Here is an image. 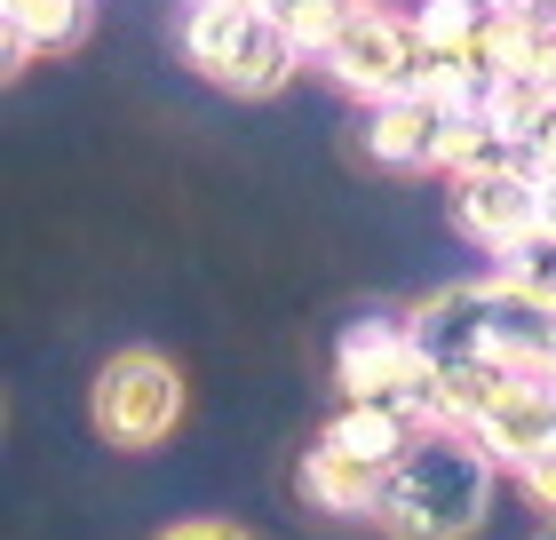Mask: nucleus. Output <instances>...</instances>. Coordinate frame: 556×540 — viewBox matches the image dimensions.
<instances>
[{
	"mask_svg": "<svg viewBox=\"0 0 556 540\" xmlns=\"http://www.w3.org/2000/svg\"><path fill=\"white\" fill-rule=\"evenodd\" d=\"M493 508V453L462 429H421L406 461L382 477V508L374 525L390 540H469Z\"/></svg>",
	"mask_w": 556,
	"mask_h": 540,
	"instance_id": "1",
	"label": "nucleus"
},
{
	"mask_svg": "<svg viewBox=\"0 0 556 540\" xmlns=\"http://www.w3.org/2000/svg\"><path fill=\"white\" fill-rule=\"evenodd\" d=\"M175 40H184L191 72H207L231 96H278L302 72V48L287 40V24L255 0H191Z\"/></svg>",
	"mask_w": 556,
	"mask_h": 540,
	"instance_id": "2",
	"label": "nucleus"
},
{
	"mask_svg": "<svg viewBox=\"0 0 556 540\" xmlns=\"http://www.w3.org/2000/svg\"><path fill=\"white\" fill-rule=\"evenodd\" d=\"M334 390L342 405H390L406 422H438V366L414 342V318H350L334 342Z\"/></svg>",
	"mask_w": 556,
	"mask_h": 540,
	"instance_id": "3",
	"label": "nucleus"
},
{
	"mask_svg": "<svg viewBox=\"0 0 556 540\" xmlns=\"http://www.w3.org/2000/svg\"><path fill=\"white\" fill-rule=\"evenodd\" d=\"M88 414H96V437H104L112 453H151L184 422V374H175L160 350H119L112 366L96 374Z\"/></svg>",
	"mask_w": 556,
	"mask_h": 540,
	"instance_id": "4",
	"label": "nucleus"
},
{
	"mask_svg": "<svg viewBox=\"0 0 556 540\" xmlns=\"http://www.w3.org/2000/svg\"><path fill=\"white\" fill-rule=\"evenodd\" d=\"M326 72H334V88L366 96V104L421 96V24L397 9H358L350 33L326 48Z\"/></svg>",
	"mask_w": 556,
	"mask_h": 540,
	"instance_id": "5",
	"label": "nucleus"
},
{
	"mask_svg": "<svg viewBox=\"0 0 556 540\" xmlns=\"http://www.w3.org/2000/svg\"><path fill=\"white\" fill-rule=\"evenodd\" d=\"M548 223V191H541V175H525V167H485V175H462L453 184V230L477 247V254H517L533 230Z\"/></svg>",
	"mask_w": 556,
	"mask_h": 540,
	"instance_id": "6",
	"label": "nucleus"
},
{
	"mask_svg": "<svg viewBox=\"0 0 556 540\" xmlns=\"http://www.w3.org/2000/svg\"><path fill=\"white\" fill-rule=\"evenodd\" d=\"M445 120H453V104H438V96L374 104V120H366V160H382V167H438Z\"/></svg>",
	"mask_w": 556,
	"mask_h": 540,
	"instance_id": "7",
	"label": "nucleus"
},
{
	"mask_svg": "<svg viewBox=\"0 0 556 540\" xmlns=\"http://www.w3.org/2000/svg\"><path fill=\"white\" fill-rule=\"evenodd\" d=\"M429 429H438V422H429ZM414 437H421V422L390 414V405H334V422L318 429V445L342 453V461H358V469H374V477H390Z\"/></svg>",
	"mask_w": 556,
	"mask_h": 540,
	"instance_id": "8",
	"label": "nucleus"
},
{
	"mask_svg": "<svg viewBox=\"0 0 556 540\" xmlns=\"http://www.w3.org/2000/svg\"><path fill=\"white\" fill-rule=\"evenodd\" d=\"M294 477H302V501L326 508V517H374V508H382V477L358 469V461H342V453H326V445L302 453Z\"/></svg>",
	"mask_w": 556,
	"mask_h": 540,
	"instance_id": "9",
	"label": "nucleus"
},
{
	"mask_svg": "<svg viewBox=\"0 0 556 540\" xmlns=\"http://www.w3.org/2000/svg\"><path fill=\"white\" fill-rule=\"evenodd\" d=\"M9 64H33V56H64L72 40L88 33V0H33V9H9Z\"/></svg>",
	"mask_w": 556,
	"mask_h": 540,
	"instance_id": "10",
	"label": "nucleus"
},
{
	"mask_svg": "<svg viewBox=\"0 0 556 540\" xmlns=\"http://www.w3.org/2000/svg\"><path fill=\"white\" fill-rule=\"evenodd\" d=\"M358 9H366V0H270V16L287 24V40L302 48V56H318V64H326V48L350 33Z\"/></svg>",
	"mask_w": 556,
	"mask_h": 540,
	"instance_id": "11",
	"label": "nucleus"
},
{
	"mask_svg": "<svg viewBox=\"0 0 556 540\" xmlns=\"http://www.w3.org/2000/svg\"><path fill=\"white\" fill-rule=\"evenodd\" d=\"M493 278H501V287H517V294H533V302H556V230L541 223L517 254H501V263H493Z\"/></svg>",
	"mask_w": 556,
	"mask_h": 540,
	"instance_id": "12",
	"label": "nucleus"
},
{
	"mask_svg": "<svg viewBox=\"0 0 556 540\" xmlns=\"http://www.w3.org/2000/svg\"><path fill=\"white\" fill-rule=\"evenodd\" d=\"M517 167L541 175V184L556 175V104H533V112L517 120Z\"/></svg>",
	"mask_w": 556,
	"mask_h": 540,
	"instance_id": "13",
	"label": "nucleus"
},
{
	"mask_svg": "<svg viewBox=\"0 0 556 540\" xmlns=\"http://www.w3.org/2000/svg\"><path fill=\"white\" fill-rule=\"evenodd\" d=\"M509 477H517L525 493L548 508V525H556V445H548V453H533V461H525V469H509Z\"/></svg>",
	"mask_w": 556,
	"mask_h": 540,
	"instance_id": "14",
	"label": "nucleus"
},
{
	"mask_svg": "<svg viewBox=\"0 0 556 540\" xmlns=\"http://www.w3.org/2000/svg\"><path fill=\"white\" fill-rule=\"evenodd\" d=\"M160 540H247L239 525H223V517H191V525H167Z\"/></svg>",
	"mask_w": 556,
	"mask_h": 540,
	"instance_id": "15",
	"label": "nucleus"
},
{
	"mask_svg": "<svg viewBox=\"0 0 556 540\" xmlns=\"http://www.w3.org/2000/svg\"><path fill=\"white\" fill-rule=\"evenodd\" d=\"M501 16H548L556 24V0H501Z\"/></svg>",
	"mask_w": 556,
	"mask_h": 540,
	"instance_id": "16",
	"label": "nucleus"
},
{
	"mask_svg": "<svg viewBox=\"0 0 556 540\" xmlns=\"http://www.w3.org/2000/svg\"><path fill=\"white\" fill-rule=\"evenodd\" d=\"M541 191H548V230H556V175H548V184H541Z\"/></svg>",
	"mask_w": 556,
	"mask_h": 540,
	"instance_id": "17",
	"label": "nucleus"
},
{
	"mask_svg": "<svg viewBox=\"0 0 556 540\" xmlns=\"http://www.w3.org/2000/svg\"><path fill=\"white\" fill-rule=\"evenodd\" d=\"M548 422H556V374H548Z\"/></svg>",
	"mask_w": 556,
	"mask_h": 540,
	"instance_id": "18",
	"label": "nucleus"
},
{
	"mask_svg": "<svg viewBox=\"0 0 556 540\" xmlns=\"http://www.w3.org/2000/svg\"><path fill=\"white\" fill-rule=\"evenodd\" d=\"M469 9H493V16H501V0H469Z\"/></svg>",
	"mask_w": 556,
	"mask_h": 540,
	"instance_id": "19",
	"label": "nucleus"
},
{
	"mask_svg": "<svg viewBox=\"0 0 556 540\" xmlns=\"http://www.w3.org/2000/svg\"><path fill=\"white\" fill-rule=\"evenodd\" d=\"M533 540H556V525H541V532H533Z\"/></svg>",
	"mask_w": 556,
	"mask_h": 540,
	"instance_id": "20",
	"label": "nucleus"
},
{
	"mask_svg": "<svg viewBox=\"0 0 556 540\" xmlns=\"http://www.w3.org/2000/svg\"><path fill=\"white\" fill-rule=\"evenodd\" d=\"M9 9H33V0H9Z\"/></svg>",
	"mask_w": 556,
	"mask_h": 540,
	"instance_id": "21",
	"label": "nucleus"
},
{
	"mask_svg": "<svg viewBox=\"0 0 556 540\" xmlns=\"http://www.w3.org/2000/svg\"><path fill=\"white\" fill-rule=\"evenodd\" d=\"M255 9H270V0H255Z\"/></svg>",
	"mask_w": 556,
	"mask_h": 540,
	"instance_id": "22",
	"label": "nucleus"
}]
</instances>
